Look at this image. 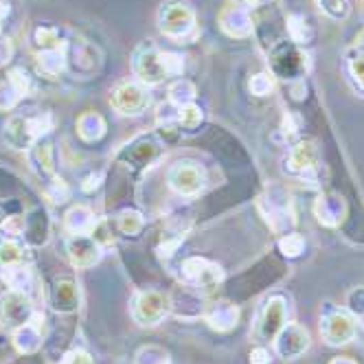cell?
<instances>
[{
    "label": "cell",
    "instance_id": "27",
    "mask_svg": "<svg viewBox=\"0 0 364 364\" xmlns=\"http://www.w3.org/2000/svg\"><path fill=\"white\" fill-rule=\"evenodd\" d=\"M279 246H281L283 255L296 257V255H301V252H303L305 242H303V237H299V235H288L285 240H281V242H279Z\"/></svg>",
    "mask_w": 364,
    "mask_h": 364
},
{
    "label": "cell",
    "instance_id": "29",
    "mask_svg": "<svg viewBox=\"0 0 364 364\" xmlns=\"http://www.w3.org/2000/svg\"><path fill=\"white\" fill-rule=\"evenodd\" d=\"M349 70L353 75L355 84L364 90V55H355L351 62H349Z\"/></svg>",
    "mask_w": 364,
    "mask_h": 364
},
{
    "label": "cell",
    "instance_id": "1",
    "mask_svg": "<svg viewBox=\"0 0 364 364\" xmlns=\"http://www.w3.org/2000/svg\"><path fill=\"white\" fill-rule=\"evenodd\" d=\"M53 127L50 114H14L5 125V139L16 149H31Z\"/></svg>",
    "mask_w": 364,
    "mask_h": 364
},
{
    "label": "cell",
    "instance_id": "5",
    "mask_svg": "<svg viewBox=\"0 0 364 364\" xmlns=\"http://www.w3.org/2000/svg\"><path fill=\"white\" fill-rule=\"evenodd\" d=\"M167 314V299L154 290L139 292L132 303V316L139 325L154 327L159 325Z\"/></svg>",
    "mask_w": 364,
    "mask_h": 364
},
{
    "label": "cell",
    "instance_id": "21",
    "mask_svg": "<svg viewBox=\"0 0 364 364\" xmlns=\"http://www.w3.org/2000/svg\"><path fill=\"white\" fill-rule=\"evenodd\" d=\"M316 163V147L311 143H299L292 154H290V169L292 171H305L309 167H314Z\"/></svg>",
    "mask_w": 364,
    "mask_h": 364
},
{
    "label": "cell",
    "instance_id": "19",
    "mask_svg": "<svg viewBox=\"0 0 364 364\" xmlns=\"http://www.w3.org/2000/svg\"><path fill=\"white\" fill-rule=\"evenodd\" d=\"M31 163L36 165V169L40 171V176H50L53 173V147H50L48 141H38L31 147Z\"/></svg>",
    "mask_w": 364,
    "mask_h": 364
},
{
    "label": "cell",
    "instance_id": "12",
    "mask_svg": "<svg viewBox=\"0 0 364 364\" xmlns=\"http://www.w3.org/2000/svg\"><path fill=\"white\" fill-rule=\"evenodd\" d=\"M283 323H285V305H283V299H270L266 309H264V316H262V323H259V336L264 338V341H274V336L283 329Z\"/></svg>",
    "mask_w": 364,
    "mask_h": 364
},
{
    "label": "cell",
    "instance_id": "4",
    "mask_svg": "<svg viewBox=\"0 0 364 364\" xmlns=\"http://www.w3.org/2000/svg\"><path fill=\"white\" fill-rule=\"evenodd\" d=\"M147 103H149V97L143 90V86L132 84V82L119 84L112 90V97H110V106L119 114H125V117H136V114H141L147 108Z\"/></svg>",
    "mask_w": 364,
    "mask_h": 364
},
{
    "label": "cell",
    "instance_id": "15",
    "mask_svg": "<svg viewBox=\"0 0 364 364\" xmlns=\"http://www.w3.org/2000/svg\"><path fill=\"white\" fill-rule=\"evenodd\" d=\"M66 228L73 232V235H90V232H95L97 224L86 206H75V209L66 215Z\"/></svg>",
    "mask_w": 364,
    "mask_h": 364
},
{
    "label": "cell",
    "instance_id": "20",
    "mask_svg": "<svg viewBox=\"0 0 364 364\" xmlns=\"http://www.w3.org/2000/svg\"><path fill=\"white\" fill-rule=\"evenodd\" d=\"M38 66L44 75L55 77L66 68V55L64 48H55V50H42L38 53Z\"/></svg>",
    "mask_w": 364,
    "mask_h": 364
},
{
    "label": "cell",
    "instance_id": "25",
    "mask_svg": "<svg viewBox=\"0 0 364 364\" xmlns=\"http://www.w3.org/2000/svg\"><path fill=\"white\" fill-rule=\"evenodd\" d=\"M178 121H180L182 127L191 129V127L200 125V121H202V110H200L198 106H193V103H185V106H180Z\"/></svg>",
    "mask_w": 364,
    "mask_h": 364
},
{
    "label": "cell",
    "instance_id": "26",
    "mask_svg": "<svg viewBox=\"0 0 364 364\" xmlns=\"http://www.w3.org/2000/svg\"><path fill=\"white\" fill-rule=\"evenodd\" d=\"M318 5L331 18H345L349 14V3H347V0H318Z\"/></svg>",
    "mask_w": 364,
    "mask_h": 364
},
{
    "label": "cell",
    "instance_id": "13",
    "mask_svg": "<svg viewBox=\"0 0 364 364\" xmlns=\"http://www.w3.org/2000/svg\"><path fill=\"white\" fill-rule=\"evenodd\" d=\"M309 347V336L296 325H290L288 329H281V336L277 341V349L283 358H296Z\"/></svg>",
    "mask_w": 364,
    "mask_h": 364
},
{
    "label": "cell",
    "instance_id": "28",
    "mask_svg": "<svg viewBox=\"0 0 364 364\" xmlns=\"http://www.w3.org/2000/svg\"><path fill=\"white\" fill-rule=\"evenodd\" d=\"M250 90L257 95V97H264L272 90V82L268 75H255L250 80Z\"/></svg>",
    "mask_w": 364,
    "mask_h": 364
},
{
    "label": "cell",
    "instance_id": "23",
    "mask_svg": "<svg viewBox=\"0 0 364 364\" xmlns=\"http://www.w3.org/2000/svg\"><path fill=\"white\" fill-rule=\"evenodd\" d=\"M44 213H36L33 218H29V224H24V235L31 244H44L46 235H48V222L42 220Z\"/></svg>",
    "mask_w": 364,
    "mask_h": 364
},
{
    "label": "cell",
    "instance_id": "18",
    "mask_svg": "<svg viewBox=\"0 0 364 364\" xmlns=\"http://www.w3.org/2000/svg\"><path fill=\"white\" fill-rule=\"evenodd\" d=\"M24 246L18 242V240H11V237H5L0 242V268L7 270V268H14V266H22L24 264Z\"/></svg>",
    "mask_w": 364,
    "mask_h": 364
},
{
    "label": "cell",
    "instance_id": "32",
    "mask_svg": "<svg viewBox=\"0 0 364 364\" xmlns=\"http://www.w3.org/2000/svg\"><path fill=\"white\" fill-rule=\"evenodd\" d=\"M9 55H11V44H9V40L3 38V33H0V66L9 60Z\"/></svg>",
    "mask_w": 364,
    "mask_h": 364
},
{
    "label": "cell",
    "instance_id": "22",
    "mask_svg": "<svg viewBox=\"0 0 364 364\" xmlns=\"http://www.w3.org/2000/svg\"><path fill=\"white\" fill-rule=\"evenodd\" d=\"M77 129H80V136L84 141H97V136H101L103 132H106V121L95 112H88L80 119Z\"/></svg>",
    "mask_w": 364,
    "mask_h": 364
},
{
    "label": "cell",
    "instance_id": "9",
    "mask_svg": "<svg viewBox=\"0 0 364 364\" xmlns=\"http://www.w3.org/2000/svg\"><path fill=\"white\" fill-rule=\"evenodd\" d=\"M202 171L196 163H185V165H178L171 169L169 173V182L171 187L182 193V196H196L202 189Z\"/></svg>",
    "mask_w": 364,
    "mask_h": 364
},
{
    "label": "cell",
    "instance_id": "2",
    "mask_svg": "<svg viewBox=\"0 0 364 364\" xmlns=\"http://www.w3.org/2000/svg\"><path fill=\"white\" fill-rule=\"evenodd\" d=\"M132 68L136 73V77L143 84H159L165 80L167 75V66H165V53L156 48L151 42H143L132 58Z\"/></svg>",
    "mask_w": 364,
    "mask_h": 364
},
{
    "label": "cell",
    "instance_id": "24",
    "mask_svg": "<svg viewBox=\"0 0 364 364\" xmlns=\"http://www.w3.org/2000/svg\"><path fill=\"white\" fill-rule=\"evenodd\" d=\"M143 228V218L136 211H123L119 215V230L123 235H136V232Z\"/></svg>",
    "mask_w": 364,
    "mask_h": 364
},
{
    "label": "cell",
    "instance_id": "17",
    "mask_svg": "<svg viewBox=\"0 0 364 364\" xmlns=\"http://www.w3.org/2000/svg\"><path fill=\"white\" fill-rule=\"evenodd\" d=\"M31 42L36 44L38 53H42V50L64 48V42H62V38H60V29H58V27H48V24H40V27L33 29Z\"/></svg>",
    "mask_w": 364,
    "mask_h": 364
},
{
    "label": "cell",
    "instance_id": "34",
    "mask_svg": "<svg viewBox=\"0 0 364 364\" xmlns=\"http://www.w3.org/2000/svg\"><path fill=\"white\" fill-rule=\"evenodd\" d=\"M246 3H248V5H252V7H255V5H259V0H246Z\"/></svg>",
    "mask_w": 364,
    "mask_h": 364
},
{
    "label": "cell",
    "instance_id": "8",
    "mask_svg": "<svg viewBox=\"0 0 364 364\" xmlns=\"http://www.w3.org/2000/svg\"><path fill=\"white\" fill-rule=\"evenodd\" d=\"M185 277L189 283L198 285V288L211 290L222 281V270L215 264H209L206 259H187L185 262Z\"/></svg>",
    "mask_w": 364,
    "mask_h": 364
},
{
    "label": "cell",
    "instance_id": "35",
    "mask_svg": "<svg viewBox=\"0 0 364 364\" xmlns=\"http://www.w3.org/2000/svg\"><path fill=\"white\" fill-rule=\"evenodd\" d=\"M3 224H5V218H3V211H0V228H3Z\"/></svg>",
    "mask_w": 364,
    "mask_h": 364
},
{
    "label": "cell",
    "instance_id": "3",
    "mask_svg": "<svg viewBox=\"0 0 364 364\" xmlns=\"http://www.w3.org/2000/svg\"><path fill=\"white\" fill-rule=\"evenodd\" d=\"M33 314H36V307H33L29 294L9 290L3 299H0V323L11 331L29 325Z\"/></svg>",
    "mask_w": 364,
    "mask_h": 364
},
{
    "label": "cell",
    "instance_id": "6",
    "mask_svg": "<svg viewBox=\"0 0 364 364\" xmlns=\"http://www.w3.org/2000/svg\"><path fill=\"white\" fill-rule=\"evenodd\" d=\"M64 55H66V66H70V70L80 75H92L99 68V50L86 40L73 38L64 42Z\"/></svg>",
    "mask_w": 364,
    "mask_h": 364
},
{
    "label": "cell",
    "instance_id": "11",
    "mask_svg": "<svg viewBox=\"0 0 364 364\" xmlns=\"http://www.w3.org/2000/svg\"><path fill=\"white\" fill-rule=\"evenodd\" d=\"M193 27V16L185 5H167L161 11V29L169 36H182Z\"/></svg>",
    "mask_w": 364,
    "mask_h": 364
},
{
    "label": "cell",
    "instance_id": "10",
    "mask_svg": "<svg viewBox=\"0 0 364 364\" xmlns=\"http://www.w3.org/2000/svg\"><path fill=\"white\" fill-rule=\"evenodd\" d=\"M323 333L329 345H345L355 336V323L349 314L333 311V314L327 316L323 323Z\"/></svg>",
    "mask_w": 364,
    "mask_h": 364
},
{
    "label": "cell",
    "instance_id": "33",
    "mask_svg": "<svg viewBox=\"0 0 364 364\" xmlns=\"http://www.w3.org/2000/svg\"><path fill=\"white\" fill-rule=\"evenodd\" d=\"M250 362L252 364H266L268 362V351L266 349H255L250 353Z\"/></svg>",
    "mask_w": 364,
    "mask_h": 364
},
{
    "label": "cell",
    "instance_id": "14",
    "mask_svg": "<svg viewBox=\"0 0 364 364\" xmlns=\"http://www.w3.org/2000/svg\"><path fill=\"white\" fill-rule=\"evenodd\" d=\"M77 303H80V290H77V285L68 279L58 281L53 290V307L58 311H73Z\"/></svg>",
    "mask_w": 364,
    "mask_h": 364
},
{
    "label": "cell",
    "instance_id": "31",
    "mask_svg": "<svg viewBox=\"0 0 364 364\" xmlns=\"http://www.w3.org/2000/svg\"><path fill=\"white\" fill-rule=\"evenodd\" d=\"M48 198L53 202H64L68 198V187L62 180H53L50 182V189H48Z\"/></svg>",
    "mask_w": 364,
    "mask_h": 364
},
{
    "label": "cell",
    "instance_id": "7",
    "mask_svg": "<svg viewBox=\"0 0 364 364\" xmlns=\"http://www.w3.org/2000/svg\"><path fill=\"white\" fill-rule=\"evenodd\" d=\"M68 259L75 268H90L101 259V246L95 237L88 235H73L66 244Z\"/></svg>",
    "mask_w": 364,
    "mask_h": 364
},
{
    "label": "cell",
    "instance_id": "16",
    "mask_svg": "<svg viewBox=\"0 0 364 364\" xmlns=\"http://www.w3.org/2000/svg\"><path fill=\"white\" fill-rule=\"evenodd\" d=\"M14 343H16L20 353H33L42 343V327L29 323V325L16 329L14 331Z\"/></svg>",
    "mask_w": 364,
    "mask_h": 364
},
{
    "label": "cell",
    "instance_id": "30",
    "mask_svg": "<svg viewBox=\"0 0 364 364\" xmlns=\"http://www.w3.org/2000/svg\"><path fill=\"white\" fill-rule=\"evenodd\" d=\"M60 364H95V360L90 358V353H86L82 349H75V351H68Z\"/></svg>",
    "mask_w": 364,
    "mask_h": 364
}]
</instances>
